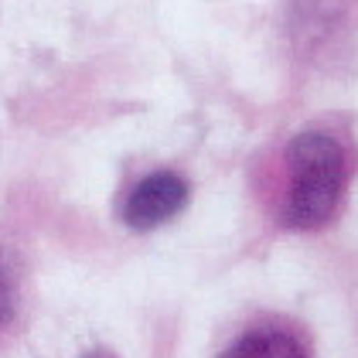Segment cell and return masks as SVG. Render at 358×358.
I'll use <instances>...</instances> for the list:
<instances>
[{"label":"cell","mask_w":358,"mask_h":358,"mask_svg":"<svg viewBox=\"0 0 358 358\" xmlns=\"http://www.w3.org/2000/svg\"><path fill=\"white\" fill-rule=\"evenodd\" d=\"M290 192L283 205V222L290 229H317L331 219L345 188V154L338 140L317 130L297 134L287 147Z\"/></svg>","instance_id":"1"},{"label":"cell","mask_w":358,"mask_h":358,"mask_svg":"<svg viewBox=\"0 0 358 358\" xmlns=\"http://www.w3.org/2000/svg\"><path fill=\"white\" fill-rule=\"evenodd\" d=\"M188 205V185L185 178L171 174V171H157L137 181L130 194L123 198V222L134 232H150L161 229L164 222L178 219Z\"/></svg>","instance_id":"2"},{"label":"cell","mask_w":358,"mask_h":358,"mask_svg":"<svg viewBox=\"0 0 358 358\" xmlns=\"http://www.w3.org/2000/svg\"><path fill=\"white\" fill-rule=\"evenodd\" d=\"M219 358H303L301 341L283 328H252Z\"/></svg>","instance_id":"3"},{"label":"cell","mask_w":358,"mask_h":358,"mask_svg":"<svg viewBox=\"0 0 358 358\" xmlns=\"http://www.w3.org/2000/svg\"><path fill=\"white\" fill-rule=\"evenodd\" d=\"M10 317H14V283H10L7 270L0 266V328L10 324Z\"/></svg>","instance_id":"4"}]
</instances>
